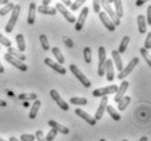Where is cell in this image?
<instances>
[{"label": "cell", "mask_w": 151, "mask_h": 141, "mask_svg": "<svg viewBox=\"0 0 151 141\" xmlns=\"http://www.w3.org/2000/svg\"><path fill=\"white\" fill-rule=\"evenodd\" d=\"M56 10L58 12H60L61 15H63L69 23H76V21H77L76 16L72 14V13H70V12L65 8V6L63 4H56Z\"/></svg>", "instance_id": "cell-9"}, {"label": "cell", "mask_w": 151, "mask_h": 141, "mask_svg": "<svg viewBox=\"0 0 151 141\" xmlns=\"http://www.w3.org/2000/svg\"><path fill=\"white\" fill-rule=\"evenodd\" d=\"M123 141H128V140H123Z\"/></svg>", "instance_id": "cell-55"}, {"label": "cell", "mask_w": 151, "mask_h": 141, "mask_svg": "<svg viewBox=\"0 0 151 141\" xmlns=\"http://www.w3.org/2000/svg\"><path fill=\"white\" fill-rule=\"evenodd\" d=\"M129 87V82L126 80H123V82L121 83V85L118 87V90H117L116 94H115V97H114V102L116 103H119L123 97L125 96V93L127 91V89Z\"/></svg>", "instance_id": "cell-11"}, {"label": "cell", "mask_w": 151, "mask_h": 141, "mask_svg": "<svg viewBox=\"0 0 151 141\" xmlns=\"http://www.w3.org/2000/svg\"><path fill=\"white\" fill-rule=\"evenodd\" d=\"M52 53H53V55L56 57L58 64H59V65H64L65 64V57L63 56L60 49H59L58 47H53V48H52Z\"/></svg>", "instance_id": "cell-26"}, {"label": "cell", "mask_w": 151, "mask_h": 141, "mask_svg": "<svg viewBox=\"0 0 151 141\" xmlns=\"http://www.w3.org/2000/svg\"><path fill=\"white\" fill-rule=\"evenodd\" d=\"M100 4H101V6L103 7V9L105 10V13L111 19V21L113 22L114 25H115V26H118V25L121 24V19L116 15L115 11L113 10V8L111 7L110 2H109V1H101Z\"/></svg>", "instance_id": "cell-3"}, {"label": "cell", "mask_w": 151, "mask_h": 141, "mask_svg": "<svg viewBox=\"0 0 151 141\" xmlns=\"http://www.w3.org/2000/svg\"><path fill=\"white\" fill-rule=\"evenodd\" d=\"M0 141H6V140H4V139H1V138H0Z\"/></svg>", "instance_id": "cell-54"}, {"label": "cell", "mask_w": 151, "mask_h": 141, "mask_svg": "<svg viewBox=\"0 0 151 141\" xmlns=\"http://www.w3.org/2000/svg\"><path fill=\"white\" fill-rule=\"evenodd\" d=\"M130 96H124L123 97V99H122L121 102L118 103V111H121V112H123V111H125L127 107H128V105L130 104Z\"/></svg>", "instance_id": "cell-29"}, {"label": "cell", "mask_w": 151, "mask_h": 141, "mask_svg": "<svg viewBox=\"0 0 151 141\" xmlns=\"http://www.w3.org/2000/svg\"><path fill=\"white\" fill-rule=\"evenodd\" d=\"M69 70H70L72 74H73V76L78 79V80H79V82H81V83H82V85L84 87V88H90V87H91L90 80H89L87 77L84 76V74L80 71V69L78 68L77 66L73 65V64L69 65Z\"/></svg>", "instance_id": "cell-2"}, {"label": "cell", "mask_w": 151, "mask_h": 141, "mask_svg": "<svg viewBox=\"0 0 151 141\" xmlns=\"http://www.w3.org/2000/svg\"><path fill=\"white\" fill-rule=\"evenodd\" d=\"M8 54H9V55H11L12 57H14L15 59L22 61V62H24L25 59H27V56H25L24 54L21 53L20 50L13 48V47H9V48H8Z\"/></svg>", "instance_id": "cell-19"}, {"label": "cell", "mask_w": 151, "mask_h": 141, "mask_svg": "<svg viewBox=\"0 0 151 141\" xmlns=\"http://www.w3.org/2000/svg\"><path fill=\"white\" fill-rule=\"evenodd\" d=\"M107 103H109V99H107V96L102 97L101 103H100V105H99V108L96 110V113H95V116H94V119L96 120V122L100 120V119L103 117V114H104L106 107H107Z\"/></svg>", "instance_id": "cell-13"}, {"label": "cell", "mask_w": 151, "mask_h": 141, "mask_svg": "<svg viewBox=\"0 0 151 141\" xmlns=\"http://www.w3.org/2000/svg\"><path fill=\"white\" fill-rule=\"evenodd\" d=\"M9 141H20V140H18L15 137H10V139H9Z\"/></svg>", "instance_id": "cell-52"}, {"label": "cell", "mask_w": 151, "mask_h": 141, "mask_svg": "<svg viewBox=\"0 0 151 141\" xmlns=\"http://www.w3.org/2000/svg\"><path fill=\"white\" fill-rule=\"evenodd\" d=\"M114 6H115V13L116 15L121 19L124 16V9H123V2H122L121 0H115L113 1Z\"/></svg>", "instance_id": "cell-25"}, {"label": "cell", "mask_w": 151, "mask_h": 141, "mask_svg": "<svg viewBox=\"0 0 151 141\" xmlns=\"http://www.w3.org/2000/svg\"><path fill=\"white\" fill-rule=\"evenodd\" d=\"M45 65H47L49 67V68H52L53 70H55L56 72L60 73V74H66V72H67V70H66V68H64L61 65H59L58 62H55V61H53L50 58H45Z\"/></svg>", "instance_id": "cell-14"}, {"label": "cell", "mask_w": 151, "mask_h": 141, "mask_svg": "<svg viewBox=\"0 0 151 141\" xmlns=\"http://www.w3.org/2000/svg\"><path fill=\"white\" fill-rule=\"evenodd\" d=\"M146 4V1L145 0H138V1H136V6L137 7H141L142 4Z\"/></svg>", "instance_id": "cell-46"}, {"label": "cell", "mask_w": 151, "mask_h": 141, "mask_svg": "<svg viewBox=\"0 0 151 141\" xmlns=\"http://www.w3.org/2000/svg\"><path fill=\"white\" fill-rule=\"evenodd\" d=\"M137 24H138V31L140 34H145L147 32V22H146V18L142 14H139L137 16Z\"/></svg>", "instance_id": "cell-20"}, {"label": "cell", "mask_w": 151, "mask_h": 141, "mask_svg": "<svg viewBox=\"0 0 151 141\" xmlns=\"http://www.w3.org/2000/svg\"><path fill=\"white\" fill-rule=\"evenodd\" d=\"M106 111H107V113H109V115H110L111 117L114 119V120H116V122H118V120H121V115L117 113V111L114 108L113 106H111V105H107V107H106Z\"/></svg>", "instance_id": "cell-28"}, {"label": "cell", "mask_w": 151, "mask_h": 141, "mask_svg": "<svg viewBox=\"0 0 151 141\" xmlns=\"http://www.w3.org/2000/svg\"><path fill=\"white\" fill-rule=\"evenodd\" d=\"M36 10H37V7H36V4L35 2H31L30 7H29V14H27V22L30 24V25H33L35 23V19H36Z\"/></svg>", "instance_id": "cell-17"}, {"label": "cell", "mask_w": 151, "mask_h": 141, "mask_svg": "<svg viewBox=\"0 0 151 141\" xmlns=\"http://www.w3.org/2000/svg\"><path fill=\"white\" fill-rule=\"evenodd\" d=\"M42 6H48L49 4H50V0H43V1H42Z\"/></svg>", "instance_id": "cell-48"}, {"label": "cell", "mask_w": 151, "mask_h": 141, "mask_svg": "<svg viewBox=\"0 0 151 141\" xmlns=\"http://www.w3.org/2000/svg\"><path fill=\"white\" fill-rule=\"evenodd\" d=\"M129 41H130V37H129V36H124V37H123L121 44H119V47H118V50H117V52L119 53V55H121V54H124L125 52H126L127 46H128V44H129Z\"/></svg>", "instance_id": "cell-27"}, {"label": "cell", "mask_w": 151, "mask_h": 141, "mask_svg": "<svg viewBox=\"0 0 151 141\" xmlns=\"http://www.w3.org/2000/svg\"><path fill=\"white\" fill-rule=\"evenodd\" d=\"M4 66H2V64L0 62V73H4Z\"/></svg>", "instance_id": "cell-50"}, {"label": "cell", "mask_w": 151, "mask_h": 141, "mask_svg": "<svg viewBox=\"0 0 151 141\" xmlns=\"http://www.w3.org/2000/svg\"><path fill=\"white\" fill-rule=\"evenodd\" d=\"M83 57H84V61L87 64H91L92 62V52H91L90 47H84V49H83Z\"/></svg>", "instance_id": "cell-33"}, {"label": "cell", "mask_w": 151, "mask_h": 141, "mask_svg": "<svg viewBox=\"0 0 151 141\" xmlns=\"http://www.w3.org/2000/svg\"><path fill=\"white\" fill-rule=\"evenodd\" d=\"M105 74H106V79L109 82H112L115 78V74H114V66H113V60L112 59H106L105 62Z\"/></svg>", "instance_id": "cell-16"}, {"label": "cell", "mask_w": 151, "mask_h": 141, "mask_svg": "<svg viewBox=\"0 0 151 141\" xmlns=\"http://www.w3.org/2000/svg\"><path fill=\"white\" fill-rule=\"evenodd\" d=\"M99 54V67H98V74L100 77H103L105 74V62H106V49L105 47L100 46L98 50Z\"/></svg>", "instance_id": "cell-4"}, {"label": "cell", "mask_w": 151, "mask_h": 141, "mask_svg": "<svg viewBox=\"0 0 151 141\" xmlns=\"http://www.w3.org/2000/svg\"><path fill=\"white\" fill-rule=\"evenodd\" d=\"M100 141H106V140H105V139H101Z\"/></svg>", "instance_id": "cell-53"}, {"label": "cell", "mask_w": 151, "mask_h": 141, "mask_svg": "<svg viewBox=\"0 0 151 141\" xmlns=\"http://www.w3.org/2000/svg\"><path fill=\"white\" fill-rule=\"evenodd\" d=\"M7 106V102L4 99H0V107H6Z\"/></svg>", "instance_id": "cell-47"}, {"label": "cell", "mask_w": 151, "mask_h": 141, "mask_svg": "<svg viewBox=\"0 0 151 141\" xmlns=\"http://www.w3.org/2000/svg\"><path fill=\"white\" fill-rule=\"evenodd\" d=\"M48 126H50L53 129L57 130V132H60L63 135H68L70 132V130L67 128V127L60 125L59 122H55V120H48Z\"/></svg>", "instance_id": "cell-18"}, {"label": "cell", "mask_w": 151, "mask_h": 141, "mask_svg": "<svg viewBox=\"0 0 151 141\" xmlns=\"http://www.w3.org/2000/svg\"><path fill=\"white\" fill-rule=\"evenodd\" d=\"M14 6L15 4H13L12 2H9V4H6L4 8H1V9H0V16H4V15H7L9 12L13 10Z\"/></svg>", "instance_id": "cell-32"}, {"label": "cell", "mask_w": 151, "mask_h": 141, "mask_svg": "<svg viewBox=\"0 0 151 141\" xmlns=\"http://www.w3.org/2000/svg\"><path fill=\"white\" fill-rule=\"evenodd\" d=\"M18 99L21 101H33V99H37V95L35 93H22L18 95Z\"/></svg>", "instance_id": "cell-30"}, {"label": "cell", "mask_w": 151, "mask_h": 141, "mask_svg": "<svg viewBox=\"0 0 151 141\" xmlns=\"http://www.w3.org/2000/svg\"><path fill=\"white\" fill-rule=\"evenodd\" d=\"M20 12H21V7H20L19 4H15L14 8H13V10H12L11 16H10V19L8 21L7 25L4 27V31H6L7 33H11L12 31H13L15 24L18 22V19H19Z\"/></svg>", "instance_id": "cell-1"}, {"label": "cell", "mask_w": 151, "mask_h": 141, "mask_svg": "<svg viewBox=\"0 0 151 141\" xmlns=\"http://www.w3.org/2000/svg\"><path fill=\"white\" fill-rule=\"evenodd\" d=\"M146 22H147L149 25H151V4L147 9V21H146Z\"/></svg>", "instance_id": "cell-44"}, {"label": "cell", "mask_w": 151, "mask_h": 141, "mask_svg": "<svg viewBox=\"0 0 151 141\" xmlns=\"http://www.w3.org/2000/svg\"><path fill=\"white\" fill-rule=\"evenodd\" d=\"M139 64V58L138 57H134L132 60L129 61V64L125 68H123L121 72L118 73V76H117V79H119V80H124L126 77L128 76L129 73H132V71L135 69L137 65Z\"/></svg>", "instance_id": "cell-6"}, {"label": "cell", "mask_w": 151, "mask_h": 141, "mask_svg": "<svg viewBox=\"0 0 151 141\" xmlns=\"http://www.w3.org/2000/svg\"><path fill=\"white\" fill-rule=\"evenodd\" d=\"M0 44H1V45H4V46H6L7 48L11 47V41H10L9 38L6 37V36H4L1 33H0Z\"/></svg>", "instance_id": "cell-36"}, {"label": "cell", "mask_w": 151, "mask_h": 141, "mask_svg": "<svg viewBox=\"0 0 151 141\" xmlns=\"http://www.w3.org/2000/svg\"><path fill=\"white\" fill-rule=\"evenodd\" d=\"M37 11L41 12L42 14L47 15H55L57 13L56 8L49 7V6H40V7H37Z\"/></svg>", "instance_id": "cell-24"}, {"label": "cell", "mask_w": 151, "mask_h": 141, "mask_svg": "<svg viewBox=\"0 0 151 141\" xmlns=\"http://www.w3.org/2000/svg\"><path fill=\"white\" fill-rule=\"evenodd\" d=\"M117 90H118V87L115 85V84H112V85H109V87H105V88L95 89L94 91L92 92V95L94 97H104V96H107L110 94L116 93Z\"/></svg>", "instance_id": "cell-5"}, {"label": "cell", "mask_w": 151, "mask_h": 141, "mask_svg": "<svg viewBox=\"0 0 151 141\" xmlns=\"http://www.w3.org/2000/svg\"><path fill=\"white\" fill-rule=\"evenodd\" d=\"M42 105V102L40 99H35V102L32 105V108H31L30 113H29V118L30 119H35V117L37 116L38 110Z\"/></svg>", "instance_id": "cell-21"}, {"label": "cell", "mask_w": 151, "mask_h": 141, "mask_svg": "<svg viewBox=\"0 0 151 141\" xmlns=\"http://www.w3.org/2000/svg\"><path fill=\"white\" fill-rule=\"evenodd\" d=\"M93 10H94V12L98 13V14L101 12V4H100V1H96V0L93 1Z\"/></svg>", "instance_id": "cell-43"}, {"label": "cell", "mask_w": 151, "mask_h": 141, "mask_svg": "<svg viewBox=\"0 0 151 141\" xmlns=\"http://www.w3.org/2000/svg\"><path fill=\"white\" fill-rule=\"evenodd\" d=\"M112 57H113L114 64L116 66V69L121 72L122 70H123V61H122L119 53H118L117 50H113V52H112Z\"/></svg>", "instance_id": "cell-22"}, {"label": "cell", "mask_w": 151, "mask_h": 141, "mask_svg": "<svg viewBox=\"0 0 151 141\" xmlns=\"http://www.w3.org/2000/svg\"><path fill=\"white\" fill-rule=\"evenodd\" d=\"M139 52H140V54H141V56L144 57V59L146 60V62L148 64V66L151 67V57H150V55H149V53H148V50L145 49L144 47H141Z\"/></svg>", "instance_id": "cell-35"}, {"label": "cell", "mask_w": 151, "mask_h": 141, "mask_svg": "<svg viewBox=\"0 0 151 141\" xmlns=\"http://www.w3.org/2000/svg\"><path fill=\"white\" fill-rule=\"evenodd\" d=\"M99 18H100V20L102 21L103 25L110 31V32H114V31H115L116 26L114 25L113 22L111 21V19L107 16V14H106L105 12H100V13H99Z\"/></svg>", "instance_id": "cell-15"}, {"label": "cell", "mask_w": 151, "mask_h": 141, "mask_svg": "<svg viewBox=\"0 0 151 141\" xmlns=\"http://www.w3.org/2000/svg\"><path fill=\"white\" fill-rule=\"evenodd\" d=\"M4 59H6V61L7 62H9V64H11L13 67H15L17 69H19L20 71H27V66L24 64V62H22V61L18 60V59H15L14 57H12L11 55H9L8 53H6L4 55Z\"/></svg>", "instance_id": "cell-7"}, {"label": "cell", "mask_w": 151, "mask_h": 141, "mask_svg": "<svg viewBox=\"0 0 151 141\" xmlns=\"http://www.w3.org/2000/svg\"><path fill=\"white\" fill-rule=\"evenodd\" d=\"M57 134H58V132H57V130H55V129L52 128V129L49 130L48 134H47V136H46V138H45L46 141H53L54 139H55V137L57 136Z\"/></svg>", "instance_id": "cell-37"}, {"label": "cell", "mask_w": 151, "mask_h": 141, "mask_svg": "<svg viewBox=\"0 0 151 141\" xmlns=\"http://www.w3.org/2000/svg\"><path fill=\"white\" fill-rule=\"evenodd\" d=\"M35 138H36L37 141H46V139L44 138V134H43L42 130H37V131L35 132Z\"/></svg>", "instance_id": "cell-42"}, {"label": "cell", "mask_w": 151, "mask_h": 141, "mask_svg": "<svg viewBox=\"0 0 151 141\" xmlns=\"http://www.w3.org/2000/svg\"><path fill=\"white\" fill-rule=\"evenodd\" d=\"M88 13H89V8L84 7L82 9V11L80 12L79 16L75 23V30L76 31H81L82 30L83 25H84V22H86V19L88 16Z\"/></svg>", "instance_id": "cell-10"}, {"label": "cell", "mask_w": 151, "mask_h": 141, "mask_svg": "<svg viewBox=\"0 0 151 141\" xmlns=\"http://www.w3.org/2000/svg\"><path fill=\"white\" fill-rule=\"evenodd\" d=\"M15 41H17V45H18V50H20L21 53H24L25 49H27L24 35L23 34H17L15 35Z\"/></svg>", "instance_id": "cell-23"}, {"label": "cell", "mask_w": 151, "mask_h": 141, "mask_svg": "<svg viewBox=\"0 0 151 141\" xmlns=\"http://www.w3.org/2000/svg\"><path fill=\"white\" fill-rule=\"evenodd\" d=\"M146 50H149L151 49V32H149L147 35V38H146V41H145V47H144Z\"/></svg>", "instance_id": "cell-40"}, {"label": "cell", "mask_w": 151, "mask_h": 141, "mask_svg": "<svg viewBox=\"0 0 151 141\" xmlns=\"http://www.w3.org/2000/svg\"><path fill=\"white\" fill-rule=\"evenodd\" d=\"M84 2H86L84 0H78V1H75V2H72V4L70 6V9H71L72 11H76V10H78Z\"/></svg>", "instance_id": "cell-38"}, {"label": "cell", "mask_w": 151, "mask_h": 141, "mask_svg": "<svg viewBox=\"0 0 151 141\" xmlns=\"http://www.w3.org/2000/svg\"><path fill=\"white\" fill-rule=\"evenodd\" d=\"M75 114L78 115L79 117H81L83 120H86L90 126H95V125H96V120L94 119V117H92L91 115H89L88 113H86L84 111H82L81 108H76Z\"/></svg>", "instance_id": "cell-12"}, {"label": "cell", "mask_w": 151, "mask_h": 141, "mask_svg": "<svg viewBox=\"0 0 151 141\" xmlns=\"http://www.w3.org/2000/svg\"><path fill=\"white\" fill-rule=\"evenodd\" d=\"M70 103L73 104V105L83 106V105H87L88 104V99L86 97H71L70 99Z\"/></svg>", "instance_id": "cell-31"}, {"label": "cell", "mask_w": 151, "mask_h": 141, "mask_svg": "<svg viewBox=\"0 0 151 141\" xmlns=\"http://www.w3.org/2000/svg\"><path fill=\"white\" fill-rule=\"evenodd\" d=\"M49 94H50V96H52V99L56 102V104L58 105V106L60 107L63 111H68L69 110V105H68V103H66L64 99H61V96H60V94L58 93V91H56V90H50L49 91Z\"/></svg>", "instance_id": "cell-8"}, {"label": "cell", "mask_w": 151, "mask_h": 141, "mask_svg": "<svg viewBox=\"0 0 151 141\" xmlns=\"http://www.w3.org/2000/svg\"><path fill=\"white\" fill-rule=\"evenodd\" d=\"M139 141H148V137H146V136H144V137H141V138H140Z\"/></svg>", "instance_id": "cell-51"}, {"label": "cell", "mask_w": 151, "mask_h": 141, "mask_svg": "<svg viewBox=\"0 0 151 141\" xmlns=\"http://www.w3.org/2000/svg\"><path fill=\"white\" fill-rule=\"evenodd\" d=\"M34 140H35V136L31 134L21 135V137H20V141H34Z\"/></svg>", "instance_id": "cell-39"}, {"label": "cell", "mask_w": 151, "mask_h": 141, "mask_svg": "<svg viewBox=\"0 0 151 141\" xmlns=\"http://www.w3.org/2000/svg\"><path fill=\"white\" fill-rule=\"evenodd\" d=\"M9 2H10V1H8V0H0V4H4V6H6V4H9Z\"/></svg>", "instance_id": "cell-49"}, {"label": "cell", "mask_w": 151, "mask_h": 141, "mask_svg": "<svg viewBox=\"0 0 151 141\" xmlns=\"http://www.w3.org/2000/svg\"><path fill=\"white\" fill-rule=\"evenodd\" d=\"M63 4L66 6V7H70V6L72 4V2L70 1V0H64V1H63Z\"/></svg>", "instance_id": "cell-45"}, {"label": "cell", "mask_w": 151, "mask_h": 141, "mask_svg": "<svg viewBox=\"0 0 151 141\" xmlns=\"http://www.w3.org/2000/svg\"><path fill=\"white\" fill-rule=\"evenodd\" d=\"M63 41H64L65 45L67 46L68 48H72V47H73V41H72L71 38L67 37V36H64V37H63Z\"/></svg>", "instance_id": "cell-41"}, {"label": "cell", "mask_w": 151, "mask_h": 141, "mask_svg": "<svg viewBox=\"0 0 151 141\" xmlns=\"http://www.w3.org/2000/svg\"><path fill=\"white\" fill-rule=\"evenodd\" d=\"M40 41H41V45H42V47H43V49L49 50V43H48L47 37H46V35H44V34L40 35Z\"/></svg>", "instance_id": "cell-34"}]
</instances>
